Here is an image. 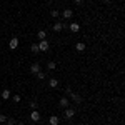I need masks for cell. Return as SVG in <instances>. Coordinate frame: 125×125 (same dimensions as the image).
<instances>
[{
    "label": "cell",
    "instance_id": "6da1fadb",
    "mask_svg": "<svg viewBox=\"0 0 125 125\" xmlns=\"http://www.w3.org/2000/svg\"><path fill=\"white\" fill-rule=\"evenodd\" d=\"M48 40L45 39V40H40V43H39V50L40 52H45V50H48Z\"/></svg>",
    "mask_w": 125,
    "mask_h": 125
},
{
    "label": "cell",
    "instance_id": "7a4b0ae2",
    "mask_svg": "<svg viewBox=\"0 0 125 125\" xmlns=\"http://www.w3.org/2000/svg\"><path fill=\"white\" fill-rule=\"evenodd\" d=\"M9 47H10V50H15V48L19 47V39L17 37H12L10 42H9Z\"/></svg>",
    "mask_w": 125,
    "mask_h": 125
},
{
    "label": "cell",
    "instance_id": "3957f363",
    "mask_svg": "<svg viewBox=\"0 0 125 125\" xmlns=\"http://www.w3.org/2000/svg\"><path fill=\"white\" fill-rule=\"evenodd\" d=\"M30 120H32L33 124L40 120V114H39V110H32V114H30Z\"/></svg>",
    "mask_w": 125,
    "mask_h": 125
},
{
    "label": "cell",
    "instance_id": "277c9868",
    "mask_svg": "<svg viewBox=\"0 0 125 125\" xmlns=\"http://www.w3.org/2000/svg\"><path fill=\"white\" fill-rule=\"evenodd\" d=\"M62 17H63V19H72V17H73V10H70V9H65L63 10V12H62Z\"/></svg>",
    "mask_w": 125,
    "mask_h": 125
},
{
    "label": "cell",
    "instance_id": "5b68a950",
    "mask_svg": "<svg viewBox=\"0 0 125 125\" xmlns=\"http://www.w3.org/2000/svg\"><path fill=\"white\" fill-rule=\"evenodd\" d=\"M68 95H70V98H72L75 104H80V102H82V97L78 95V94H75V92H70Z\"/></svg>",
    "mask_w": 125,
    "mask_h": 125
},
{
    "label": "cell",
    "instance_id": "8992f818",
    "mask_svg": "<svg viewBox=\"0 0 125 125\" xmlns=\"http://www.w3.org/2000/svg\"><path fill=\"white\" fill-rule=\"evenodd\" d=\"M30 72L37 75V73L40 72V63H37V62H35V63H32V65H30Z\"/></svg>",
    "mask_w": 125,
    "mask_h": 125
},
{
    "label": "cell",
    "instance_id": "52a82bcc",
    "mask_svg": "<svg viewBox=\"0 0 125 125\" xmlns=\"http://www.w3.org/2000/svg\"><path fill=\"white\" fill-rule=\"evenodd\" d=\"M68 104H70V102H68L67 97H62V98H60V104H58V107H60V108H67Z\"/></svg>",
    "mask_w": 125,
    "mask_h": 125
},
{
    "label": "cell",
    "instance_id": "ba28073f",
    "mask_svg": "<svg viewBox=\"0 0 125 125\" xmlns=\"http://www.w3.org/2000/svg\"><path fill=\"white\" fill-rule=\"evenodd\" d=\"M75 115V108H65V118H72V117Z\"/></svg>",
    "mask_w": 125,
    "mask_h": 125
},
{
    "label": "cell",
    "instance_id": "9c48e42d",
    "mask_svg": "<svg viewBox=\"0 0 125 125\" xmlns=\"http://www.w3.org/2000/svg\"><path fill=\"white\" fill-rule=\"evenodd\" d=\"M68 29H70V32L77 33V32H80V25H78V23H70V25H68Z\"/></svg>",
    "mask_w": 125,
    "mask_h": 125
},
{
    "label": "cell",
    "instance_id": "30bf717a",
    "mask_svg": "<svg viewBox=\"0 0 125 125\" xmlns=\"http://www.w3.org/2000/svg\"><path fill=\"white\" fill-rule=\"evenodd\" d=\"M10 95H12V92H10L9 88L2 90V98H3V100H9V98H10Z\"/></svg>",
    "mask_w": 125,
    "mask_h": 125
},
{
    "label": "cell",
    "instance_id": "8fae6325",
    "mask_svg": "<svg viewBox=\"0 0 125 125\" xmlns=\"http://www.w3.org/2000/svg\"><path fill=\"white\" fill-rule=\"evenodd\" d=\"M65 27H67L65 23H53V30H55V32H62Z\"/></svg>",
    "mask_w": 125,
    "mask_h": 125
},
{
    "label": "cell",
    "instance_id": "7c38bea8",
    "mask_svg": "<svg viewBox=\"0 0 125 125\" xmlns=\"http://www.w3.org/2000/svg\"><path fill=\"white\" fill-rule=\"evenodd\" d=\"M48 122H50V125H58V122H60V118H58L57 115H52L50 118H48Z\"/></svg>",
    "mask_w": 125,
    "mask_h": 125
},
{
    "label": "cell",
    "instance_id": "4fadbf2b",
    "mask_svg": "<svg viewBox=\"0 0 125 125\" xmlns=\"http://www.w3.org/2000/svg\"><path fill=\"white\" fill-rule=\"evenodd\" d=\"M85 48H87V45L83 43V42H78L77 45H75V50H77V52H83Z\"/></svg>",
    "mask_w": 125,
    "mask_h": 125
},
{
    "label": "cell",
    "instance_id": "5bb4252c",
    "mask_svg": "<svg viewBox=\"0 0 125 125\" xmlns=\"http://www.w3.org/2000/svg\"><path fill=\"white\" fill-rule=\"evenodd\" d=\"M48 87H50V88L58 87V80H57V78H50V80H48Z\"/></svg>",
    "mask_w": 125,
    "mask_h": 125
},
{
    "label": "cell",
    "instance_id": "9a60e30c",
    "mask_svg": "<svg viewBox=\"0 0 125 125\" xmlns=\"http://www.w3.org/2000/svg\"><path fill=\"white\" fill-rule=\"evenodd\" d=\"M37 37H39L40 40H45V39H47V32H45V30H39Z\"/></svg>",
    "mask_w": 125,
    "mask_h": 125
},
{
    "label": "cell",
    "instance_id": "2e32d148",
    "mask_svg": "<svg viewBox=\"0 0 125 125\" xmlns=\"http://www.w3.org/2000/svg\"><path fill=\"white\" fill-rule=\"evenodd\" d=\"M30 50L33 52V53H39L40 50H39V43H32V47H30Z\"/></svg>",
    "mask_w": 125,
    "mask_h": 125
},
{
    "label": "cell",
    "instance_id": "e0dca14e",
    "mask_svg": "<svg viewBox=\"0 0 125 125\" xmlns=\"http://www.w3.org/2000/svg\"><path fill=\"white\" fill-rule=\"evenodd\" d=\"M47 67H48V70H55V68H57V63H55V62H48Z\"/></svg>",
    "mask_w": 125,
    "mask_h": 125
},
{
    "label": "cell",
    "instance_id": "ac0fdd59",
    "mask_svg": "<svg viewBox=\"0 0 125 125\" xmlns=\"http://www.w3.org/2000/svg\"><path fill=\"white\" fill-rule=\"evenodd\" d=\"M37 78H39V80H43V78H45V73H43V72L40 70L39 73H37Z\"/></svg>",
    "mask_w": 125,
    "mask_h": 125
},
{
    "label": "cell",
    "instance_id": "d6986e66",
    "mask_svg": "<svg viewBox=\"0 0 125 125\" xmlns=\"http://www.w3.org/2000/svg\"><path fill=\"white\" fill-rule=\"evenodd\" d=\"M7 125H17V122L13 120V118H7V122H5Z\"/></svg>",
    "mask_w": 125,
    "mask_h": 125
},
{
    "label": "cell",
    "instance_id": "ffe728a7",
    "mask_svg": "<svg viewBox=\"0 0 125 125\" xmlns=\"http://www.w3.org/2000/svg\"><path fill=\"white\" fill-rule=\"evenodd\" d=\"M37 105H39L37 102H30V108H32V110H37Z\"/></svg>",
    "mask_w": 125,
    "mask_h": 125
},
{
    "label": "cell",
    "instance_id": "44dd1931",
    "mask_svg": "<svg viewBox=\"0 0 125 125\" xmlns=\"http://www.w3.org/2000/svg\"><path fill=\"white\" fill-rule=\"evenodd\" d=\"M5 122H7V115L2 114V115H0V124H5Z\"/></svg>",
    "mask_w": 125,
    "mask_h": 125
},
{
    "label": "cell",
    "instance_id": "7402d4cb",
    "mask_svg": "<svg viewBox=\"0 0 125 125\" xmlns=\"http://www.w3.org/2000/svg\"><path fill=\"white\" fill-rule=\"evenodd\" d=\"M58 15H60L58 10H52V17H58Z\"/></svg>",
    "mask_w": 125,
    "mask_h": 125
},
{
    "label": "cell",
    "instance_id": "603a6c76",
    "mask_svg": "<svg viewBox=\"0 0 125 125\" xmlns=\"http://www.w3.org/2000/svg\"><path fill=\"white\" fill-rule=\"evenodd\" d=\"M13 102L19 104V102H20V95H13Z\"/></svg>",
    "mask_w": 125,
    "mask_h": 125
},
{
    "label": "cell",
    "instance_id": "cb8c5ba5",
    "mask_svg": "<svg viewBox=\"0 0 125 125\" xmlns=\"http://www.w3.org/2000/svg\"><path fill=\"white\" fill-rule=\"evenodd\" d=\"M75 3H77V5H82V3H83V0H75Z\"/></svg>",
    "mask_w": 125,
    "mask_h": 125
},
{
    "label": "cell",
    "instance_id": "d4e9b609",
    "mask_svg": "<svg viewBox=\"0 0 125 125\" xmlns=\"http://www.w3.org/2000/svg\"><path fill=\"white\" fill-rule=\"evenodd\" d=\"M104 2H105V3H108V2H110V0H104Z\"/></svg>",
    "mask_w": 125,
    "mask_h": 125
},
{
    "label": "cell",
    "instance_id": "484cf974",
    "mask_svg": "<svg viewBox=\"0 0 125 125\" xmlns=\"http://www.w3.org/2000/svg\"><path fill=\"white\" fill-rule=\"evenodd\" d=\"M17 125H25V124H23V122H22V124H17Z\"/></svg>",
    "mask_w": 125,
    "mask_h": 125
},
{
    "label": "cell",
    "instance_id": "4316f807",
    "mask_svg": "<svg viewBox=\"0 0 125 125\" xmlns=\"http://www.w3.org/2000/svg\"><path fill=\"white\" fill-rule=\"evenodd\" d=\"M0 125H5V124H0Z\"/></svg>",
    "mask_w": 125,
    "mask_h": 125
},
{
    "label": "cell",
    "instance_id": "83f0119b",
    "mask_svg": "<svg viewBox=\"0 0 125 125\" xmlns=\"http://www.w3.org/2000/svg\"><path fill=\"white\" fill-rule=\"evenodd\" d=\"M0 53H2V52H0Z\"/></svg>",
    "mask_w": 125,
    "mask_h": 125
}]
</instances>
